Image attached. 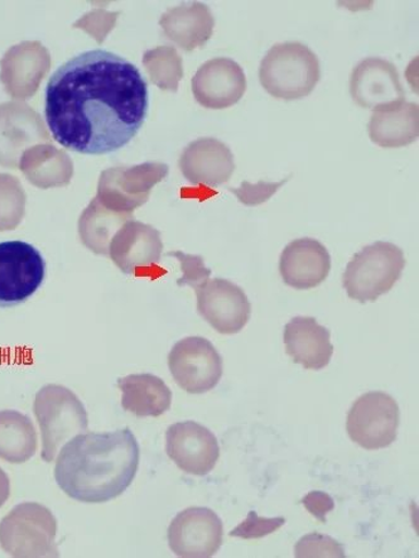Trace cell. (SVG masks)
<instances>
[{"mask_svg": "<svg viewBox=\"0 0 419 558\" xmlns=\"http://www.w3.org/2000/svg\"><path fill=\"white\" fill-rule=\"evenodd\" d=\"M139 459L137 438L128 427L113 433L81 434L61 449L54 480L71 499L107 504L130 488Z\"/></svg>", "mask_w": 419, "mask_h": 558, "instance_id": "cell-2", "label": "cell"}, {"mask_svg": "<svg viewBox=\"0 0 419 558\" xmlns=\"http://www.w3.org/2000/svg\"><path fill=\"white\" fill-rule=\"evenodd\" d=\"M10 480H8V476L3 473V470L0 469V507H2L5 504L8 497H10Z\"/></svg>", "mask_w": 419, "mask_h": 558, "instance_id": "cell-35", "label": "cell"}, {"mask_svg": "<svg viewBox=\"0 0 419 558\" xmlns=\"http://www.w3.org/2000/svg\"><path fill=\"white\" fill-rule=\"evenodd\" d=\"M195 292L197 313L219 333H238L248 324L251 306L239 286L215 278L196 287Z\"/></svg>", "mask_w": 419, "mask_h": 558, "instance_id": "cell-12", "label": "cell"}, {"mask_svg": "<svg viewBox=\"0 0 419 558\" xmlns=\"http://www.w3.org/2000/svg\"><path fill=\"white\" fill-rule=\"evenodd\" d=\"M34 410L41 427L46 462L53 461L63 444L88 432V412L81 398L66 387L49 385L39 389Z\"/></svg>", "mask_w": 419, "mask_h": 558, "instance_id": "cell-5", "label": "cell"}, {"mask_svg": "<svg viewBox=\"0 0 419 558\" xmlns=\"http://www.w3.org/2000/svg\"><path fill=\"white\" fill-rule=\"evenodd\" d=\"M180 170L195 186L218 187L232 179L235 171L231 148L215 138H200L180 158Z\"/></svg>", "mask_w": 419, "mask_h": 558, "instance_id": "cell-17", "label": "cell"}, {"mask_svg": "<svg viewBox=\"0 0 419 558\" xmlns=\"http://www.w3.org/2000/svg\"><path fill=\"white\" fill-rule=\"evenodd\" d=\"M193 92L205 108H231L247 92V77L239 63L232 59H213L197 71L193 78Z\"/></svg>", "mask_w": 419, "mask_h": 558, "instance_id": "cell-16", "label": "cell"}, {"mask_svg": "<svg viewBox=\"0 0 419 558\" xmlns=\"http://www.w3.org/2000/svg\"><path fill=\"white\" fill-rule=\"evenodd\" d=\"M126 221L130 220L106 209L95 197L78 220V235L86 248L107 255L110 242Z\"/></svg>", "mask_w": 419, "mask_h": 558, "instance_id": "cell-27", "label": "cell"}, {"mask_svg": "<svg viewBox=\"0 0 419 558\" xmlns=\"http://www.w3.org/2000/svg\"><path fill=\"white\" fill-rule=\"evenodd\" d=\"M124 411L137 417H160L170 411L172 390L153 374H132L118 379Z\"/></svg>", "mask_w": 419, "mask_h": 558, "instance_id": "cell-23", "label": "cell"}, {"mask_svg": "<svg viewBox=\"0 0 419 558\" xmlns=\"http://www.w3.org/2000/svg\"><path fill=\"white\" fill-rule=\"evenodd\" d=\"M45 278L46 260L36 246L22 241L0 243V308L25 304Z\"/></svg>", "mask_w": 419, "mask_h": 558, "instance_id": "cell-8", "label": "cell"}, {"mask_svg": "<svg viewBox=\"0 0 419 558\" xmlns=\"http://www.w3.org/2000/svg\"><path fill=\"white\" fill-rule=\"evenodd\" d=\"M49 140L38 114L25 104L7 102L0 106V165L17 169L19 159L26 148Z\"/></svg>", "mask_w": 419, "mask_h": 558, "instance_id": "cell-18", "label": "cell"}, {"mask_svg": "<svg viewBox=\"0 0 419 558\" xmlns=\"http://www.w3.org/2000/svg\"><path fill=\"white\" fill-rule=\"evenodd\" d=\"M286 523L283 517L263 518L259 517L255 510L249 512L247 520L231 532V537L243 539H258L279 531Z\"/></svg>", "mask_w": 419, "mask_h": 558, "instance_id": "cell-31", "label": "cell"}, {"mask_svg": "<svg viewBox=\"0 0 419 558\" xmlns=\"http://www.w3.org/2000/svg\"><path fill=\"white\" fill-rule=\"evenodd\" d=\"M287 182L288 179H284L280 182L259 181L252 185V183L244 181L239 189H229V191L238 197V201L242 204L247 206H258L270 201L276 191Z\"/></svg>", "mask_w": 419, "mask_h": 558, "instance_id": "cell-33", "label": "cell"}, {"mask_svg": "<svg viewBox=\"0 0 419 558\" xmlns=\"http://www.w3.org/2000/svg\"><path fill=\"white\" fill-rule=\"evenodd\" d=\"M145 65L152 82L163 90L177 92L184 76L182 60L173 47H158L145 54Z\"/></svg>", "mask_w": 419, "mask_h": 558, "instance_id": "cell-28", "label": "cell"}, {"mask_svg": "<svg viewBox=\"0 0 419 558\" xmlns=\"http://www.w3.org/2000/svg\"><path fill=\"white\" fill-rule=\"evenodd\" d=\"M303 505L320 523H326V515L335 508L334 499L323 492L308 493Z\"/></svg>", "mask_w": 419, "mask_h": 558, "instance_id": "cell-34", "label": "cell"}, {"mask_svg": "<svg viewBox=\"0 0 419 558\" xmlns=\"http://www.w3.org/2000/svg\"><path fill=\"white\" fill-rule=\"evenodd\" d=\"M224 525L213 510L192 507L178 513L170 524L172 553L184 558H209L223 546Z\"/></svg>", "mask_w": 419, "mask_h": 558, "instance_id": "cell-11", "label": "cell"}, {"mask_svg": "<svg viewBox=\"0 0 419 558\" xmlns=\"http://www.w3.org/2000/svg\"><path fill=\"white\" fill-rule=\"evenodd\" d=\"M169 366L177 386L189 395L208 393L223 377V357L208 339L189 337L176 342Z\"/></svg>", "mask_w": 419, "mask_h": 558, "instance_id": "cell-10", "label": "cell"}, {"mask_svg": "<svg viewBox=\"0 0 419 558\" xmlns=\"http://www.w3.org/2000/svg\"><path fill=\"white\" fill-rule=\"evenodd\" d=\"M297 558H344L345 549L340 542L318 532L300 538L295 547Z\"/></svg>", "mask_w": 419, "mask_h": 558, "instance_id": "cell-30", "label": "cell"}, {"mask_svg": "<svg viewBox=\"0 0 419 558\" xmlns=\"http://www.w3.org/2000/svg\"><path fill=\"white\" fill-rule=\"evenodd\" d=\"M331 257L316 239H296L283 250L280 272L283 282L295 290H312L328 278Z\"/></svg>", "mask_w": 419, "mask_h": 558, "instance_id": "cell-19", "label": "cell"}, {"mask_svg": "<svg viewBox=\"0 0 419 558\" xmlns=\"http://www.w3.org/2000/svg\"><path fill=\"white\" fill-rule=\"evenodd\" d=\"M168 257H175L181 263V270L184 272L177 284L192 286L194 289L209 281L211 270L205 267L204 258L200 255L185 254L182 252H169Z\"/></svg>", "mask_w": 419, "mask_h": 558, "instance_id": "cell-32", "label": "cell"}, {"mask_svg": "<svg viewBox=\"0 0 419 558\" xmlns=\"http://www.w3.org/2000/svg\"><path fill=\"white\" fill-rule=\"evenodd\" d=\"M213 23L209 8L201 3L173 8L161 20L165 36L185 51H193L207 44L212 35Z\"/></svg>", "mask_w": 419, "mask_h": 558, "instance_id": "cell-25", "label": "cell"}, {"mask_svg": "<svg viewBox=\"0 0 419 558\" xmlns=\"http://www.w3.org/2000/svg\"><path fill=\"white\" fill-rule=\"evenodd\" d=\"M406 267L405 253L389 242H377L354 255L347 265L343 284L347 296L367 304L389 293Z\"/></svg>", "mask_w": 419, "mask_h": 558, "instance_id": "cell-4", "label": "cell"}, {"mask_svg": "<svg viewBox=\"0 0 419 558\" xmlns=\"http://www.w3.org/2000/svg\"><path fill=\"white\" fill-rule=\"evenodd\" d=\"M169 166L147 162L131 167H114L100 174L98 202L106 209L128 220L148 202L150 191L169 174Z\"/></svg>", "mask_w": 419, "mask_h": 558, "instance_id": "cell-7", "label": "cell"}, {"mask_svg": "<svg viewBox=\"0 0 419 558\" xmlns=\"http://www.w3.org/2000/svg\"><path fill=\"white\" fill-rule=\"evenodd\" d=\"M350 93L359 107L373 111L406 101L397 68L381 58L362 60L353 70Z\"/></svg>", "mask_w": 419, "mask_h": 558, "instance_id": "cell-14", "label": "cell"}, {"mask_svg": "<svg viewBox=\"0 0 419 558\" xmlns=\"http://www.w3.org/2000/svg\"><path fill=\"white\" fill-rule=\"evenodd\" d=\"M320 78L318 56L300 43L274 45L259 68L260 84L276 99L306 98Z\"/></svg>", "mask_w": 419, "mask_h": 558, "instance_id": "cell-3", "label": "cell"}, {"mask_svg": "<svg viewBox=\"0 0 419 558\" xmlns=\"http://www.w3.org/2000/svg\"><path fill=\"white\" fill-rule=\"evenodd\" d=\"M400 411L384 392L362 395L347 413L346 429L352 440L366 450L389 448L397 440Z\"/></svg>", "mask_w": 419, "mask_h": 558, "instance_id": "cell-9", "label": "cell"}, {"mask_svg": "<svg viewBox=\"0 0 419 558\" xmlns=\"http://www.w3.org/2000/svg\"><path fill=\"white\" fill-rule=\"evenodd\" d=\"M57 518L44 506L15 507L0 524V545L14 557H58Z\"/></svg>", "mask_w": 419, "mask_h": 558, "instance_id": "cell-6", "label": "cell"}, {"mask_svg": "<svg viewBox=\"0 0 419 558\" xmlns=\"http://www.w3.org/2000/svg\"><path fill=\"white\" fill-rule=\"evenodd\" d=\"M162 251L160 231L133 219L116 231L109 245L110 259L125 275H137L139 269L156 267Z\"/></svg>", "mask_w": 419, "mask_h": 558, "instance_id": "cell-15", "label": "cell"}, {"mask_svg": "<svg viewBox=\"0 0 419 558\" xmlns=\"http://www.w3.org/2000/svg\"><path fill=\"white\" fill-rule=\"evenodd\" d=\"M26 213V193L17 178L0 173V231L17 228Z\"/></svg>", "mask_w": 419, "mask_h": 558, "instance_id": "cell-29", "label": "cell"}, {"mask_svg": "<svg viewBox=\"0 0 419 558\" xmlns=\"http://www.w3.org/2000/svg\"><path fill=\"white\" fill-rule=\"evenodd\" d=\"M368 131L371 142L382 148H402L412 145L419 135L418 104L402 101L374 110Z\"/></svg>", "mask_w": 419, "mask_h": 558, "instance_id": "cell-22", "label": "cell"}, {"mask_svg": "<svg viewBox=\"0 0 419 558\" xmlns=\"http://www.w3.org/2000/svg\"><path fill=\"white\" fill-rule=\"evenodd\" d=\"M165 451L182 472L196 476L210 474L220 458L217 436L195 421L177 422L168 428Z\"/></svg>", "mask_w": 419, "mask_h": 558, "instance_id": "cell-13", "label": "cell"}, {"mask_svg": "<svg viewBox=\"0 0 419 558\" xmlns=\"http://www.w3.org/2000/svg\"><path fill=\"white\" fill-rule=\"evenodd\" d=\"M331 332L313 317H295L284 328L286 352L307 371H321L329 365L334 347Z\"/></svg>", "mask_w": 419, "mask_h": 558, "instance_id": "cell-20", "label": "cell"}, {"mask_svg": "<svg viewBox=\"0 0 419 558\" xmlns=\"http://www.w3.org/2000/svg\"><path fill=\"white\" fill-rule=\"evenodd\" d=\"M36 450L37 434L32 421L17 411H0V459L23 464Z\"/></svg>", "mask_w": 419, "mask_h": 558, "instance_id": "cell-26", "label": "cell"}, {"mask_svg": "<svg viewBox=\"0 0 419 558\" xmlns=\"http://www.w3.org/2000/svg\"><path fill=\"white\" fill-rule=\"evenodd\" d=\"M19 166L32 185L44 190L67 186L74 177L71 158L51 145L26 149Z\"/></svg>", "mask_w": 419, "mask_h": 558, "instance_id": "cell-24", "label": "cell"}, {"mask_svg": "<svg viewBox=\"0 0 419 558\" xmlns=\"http://www.w3.org/2000/svg\"><path fill=\"white\" fill-rule=\"evenodd\" d=\"M49 54L38 43H23L12 47L0 62L7 92L14 98L32 97L49 70Z\"/></svg>", "mask_w": 419, "mask_h": 558, "instance_id": "cell-21", "label": "cell"}, {"mask_svg": "<svg viewBox=\"0 0 419 558\" xmlns=\"http://www.w3.org/2000/svg\"><path fill=\"white\" fill-rule=\"evenodd\" d=\"M148 84L120 54L91 50L63 63L46 89V122L54 141L82 155L116 153L144 126Z\"/></svg>", "mask_w": 419, "mask_h": 558, "instance_id": "cell-1", "label": "cell"}]
</instances>
